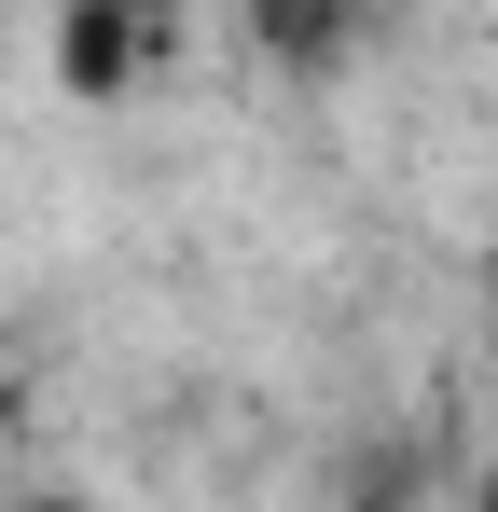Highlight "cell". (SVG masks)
Returning <instances> with one entry per match:
<instances>
[{
    "mask_svg": "<svg viewBox=\"0 0 498 512\" xmlns=\"http://www.w3.org/2000/svg\"><path fill=\"white\" fill-rule=\"evenodd\" d=\"M56 56H70V97H125L139 56H153V14L139 0H70V42Z\"/></svg>",
    "mask_w": 498,
    "mask_h": 512,
    "instance_id": "1",
    "label": "cell"
},
{
    "mask_svg": "<svg viewBox=\"0 0 498 512\" xmlns=\"http://www.w3.org/2000/svg\"><path fill=\"white\" fill-rule=\"evenodd\" d=\"M14 512H83V499H14Z\"/></svg>",
    "mask_w": 498,
    "mask_h": 512,
    "instance_id": "3",
    "label": "cell"
},
{
    "mask_svg": "<svg viewBox=\"0 0 498 512\" xmlns=\"http://www.w3.org/2000/svg\"><path fill=\"white\" fill-rule=\"evenodd\" d=\"M249 28H263L277 56H305V70H319L332 42H346V0H249Z\"/></svg>",
    "mask_w": 498,
    "mask_h": 512,
    "instance_id": "2",
    "label": "cell"
},
{
    "mask_svg": "<svg viewBox=\"0 0 498 512\" xmlns=\"http://www.w3.org/2000/svg\"><path fill=\"white\" fill-rule=\"evenodd\" d=\"M0 416H14V388H0Z\"/></svg>",
    "mask_w": 498,
    "mask_h": 512,
    "instance_id": "7",
    "label": "cell"
},
{
    "mask_svg": "<svg viewBox=\"0 0 498 512\" xmlns=\"http://www.w3.org/2000/svg\"><path fill=\"white\" fill-rule=\"evenodd\" d=\"M471 512H498V471H485V499H471Z\"/></svg>",
    "mask_w": 498,
    "mask_h": 512,
    "instance_id": "4",
    "label": "cell"
},
{
    "mask_svg": "<svg viewBox=\"0 0 498 512\" xmlns=\"http://www.w3.org/2000/svg\"><path fill=\"white\" fill-rule=\"evenodd\" d=\"M485 305H498V263H485Z\"/></svg>",
    "mask_w": 498,
    "mask_h": 512,
    "instance_id": "5",
    "label": "cell"
},
{
    "mask_svg": "<svg viewBox=\"0 0 498 512\" xmlns=\"http://www.w3.org/2000/svg\"><path fill=\"white\" fill-rule=\"evenodd\" d=\"M139 14H166V0H139Z\"/></svg>",
    "mask_w": 498,
    "mask_h": 512,
    "instance_id": "8",
    "label": "cell"
},
{
    "mask_svg": "<svg viewBox=\"0 0 498 512\" xmlns=\"http://www.w3.org/2000/svg\"><path fill=\"white\" fill-rule=\"evenodd\" d=\"M0 28H14V0H0Z\"/></svg>",
    "mask_w": 498,
    "mask_h": 512,
    "instance_id": "6",
    "label": "cell"
}]
</instances>
